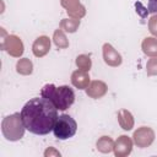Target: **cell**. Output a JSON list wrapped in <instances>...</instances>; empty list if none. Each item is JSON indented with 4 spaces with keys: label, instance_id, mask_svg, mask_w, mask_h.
Here are the masks:
<instances>
[{
    "label": "cell",
    "instance_id": "cell-1",
    "mask_svg": "<svg viewBox=\"0 0 157 157\" xmlns=\"http://www.w3.org/2000/svg\"><path fill=\"white\" fill-rule=\"evenodd\" d=\"M58 117V108L44 97L29 99L21 109L26 130L34 135H47L53 131Z\"/></svg>",
    "mask_w": 157,
    "mask_h": 157
},
{
    "label": "cell",
    "instance_id": "cell-2",
    "mask_svg": "<svg viewBox=\"0 0 157 157\" xmlns=\"http://www.w3.org/2000/svg\"><path fill=\"white\" fill-rule=\"evenodd\" d=\"M42 97L49 99L59 110H66L69 107L72 105L75 101L74 90L69 86H59L55 87L53 83H48L43 86Z\"/></svg>",
    "mask_w": 157,
    "mask_h": 157
},
{
    "label": "cell",
    "instance_id": "cell-3",
    "mask_svg": "<svg viewBox=\"0 0 157 157\" xmlns=\"http://www.w3.org/2000/svg\"><path fill=\"white\" fill-rule=\"evenodd\" d=\"M25 125L21 118V114L15 113L12 115L6 117L2 120V134L10 141L20 140L25 132Z\"/></svg>",
    "mask_w": 157,
    "mask_h": 157
},
{
    "label": "cell",
    "instance_id": "cell-4",
    "mask_svg": "<svg viewBox=\"0 0 157 157\" xmlns=\"http://www.w3.org/2000/svg\"><path fill=\"white\" fill-rule=\"evenodd\" d=\"M77 130V124L75 121V119L72 117H70L69 114H61L56 118L54 128H53V132L54 136L59 140H67L70 137H72L76 134Z\"/></svg>",
    "mask_w": 157,
    "mask_h": 157
},
{
    "label": "cell",
    "instance_id": "cell-5",
    "mask_svg": "<svg viewBox=\"0 0 157 157\" xmlns=\"http://www.w3.org/2000/svg\"><path fill=\"white\" fill-rule=\"evenodd\" d=\"M153 137H155V132L152 131V129L146 126H142L134 132V141L140 147H146L151 145V142L153 141Z\"/></svg>",
    "mask_w": 157,
    "mask_h": 157
},
{
    "label": "cell",
    "instance_id": "cell-6",
    "mask_svg": "<svg viewBox=\"0 0 157 157\" xmlns=\"http://www.w3.org/2000/svg\"><path fill=\"white\" fill-rule=\"evenodd\" d=\"M103 58H104V61L110 66H118L121 64L120 54L108 43L103 45Z\"/></svg>",
    "mask_w": 157,
    "mask_h": 157
},
{
    "label": "cell",
    "instance_id": "cell-7",
    "mask_svg": "<svg viewBox=\"0 0 157 157\" xmlns=\"http://www.w3.org/2000/svg\"><path fill=\"white\" fill-rule=\"evenodd\" d=\"M131 147H132L131 140L128 136L123 135L115 142L114 153H115V156H125V155H129L131 152Z\"/></svg>",
    "mask_w": 157,
    "mask_h": 157
},
{
    "label": "cell",
    "instance_id": "cell-8",
    "mask_svg": "<svg viewBox=\"0 0 157 157\" xmlns=\"http://www.w3.org/2000/svg\"><path fill=\"white\" fill-rule=\"evenodd\" d=\"M50 49V40L48 37L42 36L38 37L36 39V42L33 43V54L36 56H43L45 55Z\"/></svg>",
    "mask_w": 157,
    "mask_h": 157
},
{
    "label": "cell",
    "instance_id": "cell-9",
    "mask_svg": "<svg viewBox=\"0 0 157 157\" xmlns=\"http://www.w3.org/2000/svg\"><path fill=\"white\" fill-rule=\"evenodd\" d=\"M71 82L75 87L82 90V88H87L88 87V82H90V77L86 74V71L82 70H77L72 74L71 76Z\"/></svg>",
    "mask_w": 157,
    "mask_h": 157
},
{
    "label": "cell",
    "instance_id": "cell-10",
    "mask_svg": "<svg viewBox=\"0 0 157 157\" xmlns=\"http://www.w3.org/2000/svg\"><path fill=\"white\" fill-rule=\"evenodd\" d=\"M86 92L88 96H91L93 98H99L107 92V86L102 81H93V82H91L90 87L86 88Z\"/></svg>",
    "mask_w": 157,
    "mask_h": 157
},
{
    "label": "cell",
    "instance_id": "cell-11",
    "mask_svg": "<svg viewBox=\"0 0 157 157\" xmlns=\"http://www.w3.org/2000/svg\"><path fill=\"white\" fill-rule=\"evenodd\" d=\"M142 50L146 55L157 56V39L145 38V40L142 42Z\"/></svg>",
    "mask_w": 157,
    "mask_h": 157
},
{
    "label": "cell",
    "instance_id": "cell-12",
    "mask_svg": "<svg viewBox=\"0 0 157 157\" xmlns=\"http://www.w3.org/2000/svg\"><path fill=\"white\" fill-rule=\"evenodd\" d=\"M119 123H120V125L123 126L124 130H130L132 124H134L131 114L128 110H120L119 112Z\"/></svg>",
    "mask_w": 157,
    "mask_h": 157
},
{
    "label": "cell",
    "instance_id": "cell-13",
    "mask_svg": "<svg viewBox=\"0 0 157 157\" xmlns=\"http://www.w3.org/2000/svg\"><path fill=\"white\" fill-rule=\"evenodd\" d=\"M113 147H114L113 141L107 136H103L97 141V148L102 152H109V151H112Z\"/></svg>",
    "mask_w": 157,
    "mask_h": 157
},
{
    "label": "cell",
    "instance_id": "cell-14",
    "mask_svg": "<svg viewBox=\"0 0 157 157\" xmlns=\"http://www.w3.org/2000/svg\"><path fill=\"white\" fill-rule=\"evenodd\" d=\"M76 64H77V66L80 67V70H82V71H88L90 67H91V59H90V56H87V55H80V56H77V59H76Z\"/></svg>",
    "mask_w": 157,
    "mask_h": 157
},
{
    "label": "cell",
    "instance_id": "cell-15",
    "mask_svg": "<svg viewBox=\"0 0 157 157\" xmlns=\"http://www.w3.org/2000/svg\"><path fill=\"white\" fill-rule=\"evenodd\" d=\"M78 25H80V20H64L60 26L66 32H75Z\"/></svg>",
    "mask_w": 157,
    "mask_h": 157
},
{
    "label": "cell",
    "instance_id": "cell-16",
    "mask_svg": "<svg viewBox=\"0 0 157 157\" xmlns=\"http://www.w3.org/2000/svg\"><path fill=\"white\" fill-rule=\"evenodd\" d=\"M17 71L21 74H31L32 72V63L27 59H22L17 63Z\"/></svg>",
    "mask_w": 157,
    "mask_h": 157
},
{
    "label": "cell",
    "instance_id": "cell-17",
    "mask_svg": "<svg viewBox=\"0 0 157 157\" xmlns=\"http://www.w3.org/2000/svg\"><path fill=\"white\" fill-rule=\"evenodd\" d=\"M54 43L59 48H66L69 45V43H67V40H66V38H65V36L63 34L61 31H56L54 33Z\"/></svg>",
    "mask_w": 157,
    "mask_h": 157
},
{
    "label": "cell",
    "instance_id": "cell-18",
    "mask_svg": "<svg viewBox=\"0 0 157 157\" xmlns=\"http://www.w3.org/2000/svg\"><path fill=\"white\" fill-rule=\"evenodd\" d=\"M147 75H157V59H150L147 63Z\"/></svg>",
    "mask_w": 157,
    "mask_h": 157
},
{
    "label": "cell",
    "instance_id": "cell-19",
    "mask_svg": "<svg viewBox=\"0 0 157 157\" xmlns=\"http://www.w3.org/2000/svg\"><path fill=\"white\" fill-rule=\"evenodd\" d=\"M148 28H150V32L157 37V16H152L148 21Z\"/></svg>",
    "mask_w": 157,
    "mask_h": 157
},
{
    "label": "cell",
    "instance_id": "cell-20",
    "mask_svg": "<svg viewBox=\"0 0 157 157\" xmlns=\"http://www.w3.org/2000/svg\"><path fill=\"white\" fill-rule=\"evenodd\" d=\"M147 11L150 13H156L157 12V0H148Z\"/></svg>",
    "mask_w": 157,
    "mask_h": 157
}]
</instances>
